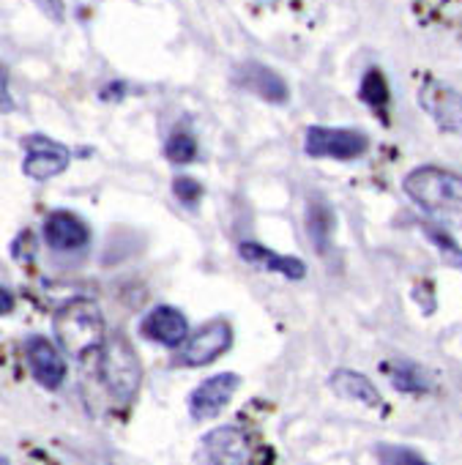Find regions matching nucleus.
<instances>
[{"instance_id": "1", "label": "nucleus", "mask_w": 462, "mask_h": 465, "mask_svg": "<svg viewBox=\"0 0 462 465\" xmlns=\"http://www.w3.org/2000/svg\"><path fill=\"white\" fill-rule=\"evenodd\" d=\"M402 189L413 205L429 213L435 222L462 227V175L443 167H416L405 175Z\"/></svg>"}, {"instance_id": "2", "label": "nucleus", "mask_w": 462, "mask_h": 465, "mask_svg": "<svg viewBox=\"0 0 462 465\" xmlns=\"http://www.w3.org/2000/svg\"><path fill=\"white\" fill-rule=\"evenodd\" d=\"M53 331L61 351H66L72 359L93 356L107 340L104 315L93 299H69L61 304L53 318Z\"/></svg>"}, {"instance_id": "3", "label": "nucleus", "mask_w": 462, "mask_h": 465, "mask_svg": "<svg viewBox=\"0 0 462 465\" xmlns=\"http://www.w3.org/2000/svg\"><path fill=\"white\" fill-rule=\"evenodd\" d=\"M102 359H99V372L102 383L110 389V394L118 402H129L143 381V364L137 351L123 334H110L102 345Z\"/></svg>"}, {"instance_id": "4", "label": "nucleus", "mask_w": 462, "mask_h": 465, "mask_svg": "<svg viewBox=\"0 0 462 465\" xmlns=\"http://www.w3.org/2000/svg\"><path fill=\"white\" fill-rule=\"evenodd\" d=\"M369 137L361 129H337V126H310L304 137V151L315 159H339L353 162L364 156Z\"/></svg>"}, {"instance_id": "5", "label": "nucleus", "mask_w": 462, "mask_h": 465, "mask_svg": "<svg viewBox=\"0 0 462 465\" xmlns=\"http://www.w3.org/2000/svg\"><path fill=\"white\" fill-rule=\"evenodd\" d=\"M233 345V326L227 321H211L202 329H197L175 356L178 367H205L213 364L219 356H224Z\"/></svg>"}, {"instance_id": "6", "label": "nucleus", "mask_w": 462, "mask_h": 465, "mask_svg": "<svg viewBox=\"0 0 462 465\" xmlns=\"http://www.w3.org/2000/svg\"><path fill=\"white\" fill-rule=\"evenodd\" d=\"M418 104L440 132L462 134V94L457 88L429 77L418 88Z\"/></svg>"}, {"instance_id": "7", "label": "nucleus", "mask_w": 462, "mask_h": 465, "mask_svg": "<svg viewBox=\"0 0 462 465\" xmlns=\"http://www.w3.org/2000/svg\"><path fill=\"white\" fill-rule=\"evenodd\" d=\"M23 148H25L23 173L34 181H50V178L61 175L72 162V151L47 134L23 137Z\"/></svg>"}, {"instance_id": "8", "label": "nucleus", "mask_w": 462, "mask_h": 465, "mask_svg": "<svg viewBox=\"0 0 462 465\" xmlns=\"http://www.w3.org/2000/svg\"><path fill=\"white\" fill-rule=\"evenodd\" d=\"M42 239L58 255H80L91 247V227L74 211H53L42 224Z\"/></svg>"}, {"instance_id": "9", "label": "nucleus", "mask_w": 462, "mask_h": 465, "mask_svg": "<svg viewBox=\"0 0 462 465\" xmlns=\"http://www.w3.org/2000/svg\"><path fill=\"white\" fill-rule=\"evenodd\" d=\"M241 386V375L236 372H216L211 378H205L189 397V413L194 421H205L213 419L216 413H221L230 400L236 397Z\"/></svg>"}, {"instance_id": "10", "label": "nucleus", "mask_w": 462, "mask_h": 465, "mask_svg": "<svg viewBox=\"0 0 462 465\" xmlns=\"http://www.w3.org/2000/svg\"><path fill=\"white\" fill-rule=\"evenodd\" d=\"M202 451L211 462H258L260 449L241 427H219L202 435Z\"/></svg>"}, {"instance_id": "11", "label": "nucleus", "mask_w": 462, "mask_h": 465, "mask_svg": "<svg viewBox=\"0 0 462 465\" xmlns=\"http://www.w3.org/2000/svg\"><path fill=\"white\" fill-rule=\"evenodd\" d=\"M25 361H28L34 378L50 391L61 389L66 375H69V367L61 356V348L53 345L47 337H31L25 342Z\"/></svg>"}, {"instance_id": "12", "label": "nucleus", "mask_w": 462, "mask_h": 465, "mask_svg": "<svg viewBox=\"0 0 462 465\" xmlns=\"http://www.w3.org/2000/svg\"><path fill=\"white\" fill-rule=\"evenodd\" d=\"M233 80H236L239 88H244V91L260 96V99L269 102V104L282 107V104L290 102V88H288V83H285L274 69H269V66H263V64H258V61L241 64V66L236 69V77H233Z\"/></svg>"}, {"instance_id": "13", "label": "nucleus", "mask_w": 462, "mask_h": 465, "mask_svg": "<svg viewBox=\"0 0 462 465\" xmlns=\"http://www.w3.org/2000/svg\"><path fill=\"white\" fill-rule=\"evenodd\" d=\"M140 331H143L145 340L159 342L164 348H181L189 340V323H186V318L175 307H167V304L153 307L143 318Z\"/></svg>"}, {"instance_id": "14", "label": "nucleus", "mask_w": 462, "mask_h": 465, "mask_svg": "<svg viewBox=\"0 0 462 465\" xmlns=\"http://www.w3.org/2000/svg\"><path fill=\"white\" fill-rule=\"evenodd\" d=\"M239 258L250 266H263L266 272L282 274L288 282H301L307 277V266L304 261L293 258V255H280L258 242H241L239 244Z\"/></svg>"}, {"instance_id": "15", "label": "nucleus", "mask_w": 462, "mask_h": 465, "mask_svg": "<svg viewBox=\"0 0 462 465\" xmlns=\"http://www.w3.org/2000/svg\"><path fill=\"white\" fill-rule=\"evenodd\" d=\"M329 386L345 400H356V402H361L367 408H383V397L375 389V383L367 375L356 372V370H345V367L334 370L331 378H329Z\"/></svg>"}, {"instance_id": "16", "label": "nucleus", "mask_w": 462, "mask_h": 465, "mask_svg": "<svg viewBox=\"0 0 462 465\" xmlns=\"http://www.w3.org/2000/svg\"><path fill=\"white\" fill-rule=\"evenodd\" d=\"M304 224H307V236H310L312 247L320 255H326L331 247V232H334V211L323 197H312L307 203Z\"/></svg>"}, {"instance_id": "17", "label": "nucleus", "mask_w": 462, "mask_h": 465, "mask_svg": "<svg viewBox=\"0 0 462 465\" xmlns=\"http://www.w3.org/2000/svg\"><path fill=\"white\" fill-rule=\"evenodd\" d=\"M380 370L386 372L391 386L402 394H429L432 391V381H429L427 370L413 361L394 359V361H383Z\"/></svg>"}, {"instance_id": "18", "label": "nucleus", "mask_w": 462, "mask_h": 465, "mask_svg": "<svg viewBox=\"0 0 462 465\" xmlns=\"http://www.w3.org/2000/svg\"><path fill=\"white\" fill-rule=\"evenodd\" d=\"M359 96H361V102L378 115V121H380L383 126L391 124V118H388V110H391V88H388L386 74H383L378 66H372V69L364 72Z\"/></svg>"}, {"instance_id": "19", "label": "nucleus", "mask_w": 462, "mask_h": 465, "mask_svg": "<svg viewBox=\"0 0 462 465\" xmlns=\"http://www.w3.org/2000/svg\"><path fill=\"white\" fill-rule=\"evenodd\" d=\"M197 153H200L197 151V140L189 132H183V129L172 132L170 140H167V145H164V156L172 164H192L197 159Z\"/></svg>"}, {"instance_id": "20", "label": "nucleus", "mask_w": 462, "mask_h": 465, "mask_svg": "<svg viewBox=\"0 0 462 465\" xmlns=\"http://www.w3.org/2000/svg\"><path fill=\"white\" fill-rule=\"evenodd\" d=\"M424 232H427V239L440 250V255H443L451 266L462 269V247L448 236V232H443L440 227H432V224H424Z\"/></svg>"}, {"instance_id": "21", "label": "nucleus", "mask_w": 462, "mask_h": 465, "mask_svg": "<svg viewBox=\"0 0 462 465\" xmlns=\"http://www.w3.org/2000/svg\"><path fill=\"white\" fill-rule=\"evenodd\" d=\"M375 454L380 462H391V465H424V457L416 449L397 446V443H378Z\"/></svg>"}, {"instance_id": "22", "label": "nucleus", "mask_w": 462, "mask_h": 465, "mask_svg": "<svg viewBox=\"0 0 462 465\" xmlns=\"http://www.w3.org/2000/svg\"><path fill=\"white\" fill-rule=\"evenodd\" d=\"M172 194H175L186 208H197L200 200H202V186H200V181H194V178H189V175H178V178L172 181Z\"/></svg>"}, {"instance_id": "23", "label": "nucleus", "mask_w": 462, "mask_h": 465, "mask_svg": "<svg viewBox=\"0 0 462 465\" xmlns=\"http://www.w3.org/2000/svg\"><path fill=\"white\" fill-rule=\"evenodd\" d=\"M34 4L53 20V23H64L66 17V6H64V0H34Z\"/></svg>"}, {"instance_id": "24", "label": "nucleus", "mask_w": 462, "mask_h": 465, "mask_svg": "<svg viewBox=\"0 0 462 465\" xmlns=\"http://www.w3.org/2000/svg\"><path fill=\"white\" fill-rule=\"evenodd\" d=\"M126 91H129V85H126L123 80H113V83H107V85L99 91V99H102V102H121V99L126 96Z\"/></svg>"}, {"instance_id": "25", "label": "nucleus", "mask_w": 462, "mask_h": 465, "mask_svg": "<svg viewBox=\"0 0 462 465\" xmlns=\"http://www.w3.org/2000/svg\"><path fill=\"white\" fill-rule=\"evenodd\" d=\"M12 310H15V296H12L9 285H4V291H0V312L9 315Z\"/></svg>"}, {"instance_id": "26", "label": "nucleus", "mask_w": 462, "mask_h": 465, "mask_svg": "<svg viewBox=\"0 0 462 465\" xmlns=\"http://www.w3.org/2000/svg\"><path fill=\"white\" fill-rule=\"evenodd\" d=\"M0 91H4V113H12V96H9V77L4 72V83H0Z\"/></svg>"}]
</instances>
